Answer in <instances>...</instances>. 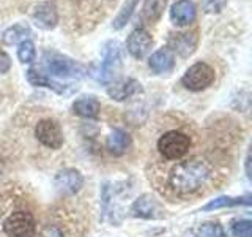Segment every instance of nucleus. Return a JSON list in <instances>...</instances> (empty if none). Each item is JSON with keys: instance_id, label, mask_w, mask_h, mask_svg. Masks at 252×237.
I'll return each mask as SVG.
<instances>
[{"instance_id": "f257e3e1", "label": "nucleus", "mask_w": 252, "mask_h": 237, "mask_svg": "<svg viewBox=\"0 0 252 237\" xmlns=\"http://www.w3.org/2000/svg\"><path fill=\"white\" fill-rule=\"evenodd\" d=\"M213 176L211 166L203 160H188L173 166L169 172V187L180 196L192 195L199 192L210 182Z\"/></svg>"}, {"instance_id": "f03ea898", "label": "nucleus", "mask_w": 252, "mask_h": 237, "mask_svg": "<svg viewBox=\"0 0 252 237\" xmlns=\"http://www.w3.org/2000/svg\"><path fill=\"white\" fill-rule=\"evenodd\" d=\"M123 67L122 44L117 40H110L102 49V60L99 65L92 71V76L101 84H110L118 78Z\"/></svg>"}, {"instance_id": "7ed1b4c3", "label": "nucleus", "mask_w": 252, "mask_h": 237, "mask_svg": "<svg viewBox=\"0 0 252 237\" xmlns=\"http://www.w3.org/2000/svg\"><path fill=\"white\" fill-rule=\"evenodd\" d=\"M43 67L47 73L59 78H84L87 75V67L81 62L66 57L60 52L46 51L43 54Z\"/></svg>"}, {"instance_id": "20e7f679", "label": "nucleus", "mask_w": 252, "mask_h": 237, "mask_svg": "<svg viewBox=\"0 0 252 237\" xmlns=\"http://www.w3.org/2000/svg\"><path fill=\"white\" fill-rule=\"evenodd\" d=\"M191 147V139L181 131H167L158 141V149L164 158L167 160H178L183 155L188 154Z\"/></svg>"}, {"instance_id": "39448f33", "label": "nucleus", "mask_w": 252, "mask_h": 237, "mask_svg": "<svg viewBox=\"0 0 252 237\" xmlns=\"http://www.w3.org/2000/svg\"><path fill=\"white\" fill-rule=\"evenodd\" d=\"M215 78H216L215 70H213L208 63L197 62L192 67L188 68L185 76L181 78V84H183L188 90L200 92L215 82Z\"/></svg>"}, {"instance_id": "423d86ee", "label": "nucleus", "mask_w": 252, "mask_h": 237, "mask_svg": "<svg viewBox=\"0 0 252 237\" xmlns=\"http://www.w3.org/2000/svg\"><path fill=\"white\" fill-rule=\"evenodd\" d=\"M3 231L8 237H33L35 218L29 210H16L3 221Z\"/></svg>"}, {"instance_id": "0eeeda50", "label": "nucleus", "mask_w": 252, "mask_h": 237, "mask_svg": "<svg viewBox=\"0 0 252 237\" xmlns=\"http://www.w3.org/2000/svg\"><path fill=\"white\" fill-rule=\"evenodd\" d=\"M35 134L38 141L44 144L46 147L51 149H60L63 144V134L59 123L55 120H51V118H44V120L38 122L36 128H35Z\"/></svg>"}, {"instance_id": "6e6552de", "label": "nucleus", "mask_w": 252, "mask_h": 237, "mask_svg": "<svg viewBox=\"0 0 252 237\" xmlns=\"http://www.w3.org/2000/svg\"><path fill=\"white\" fill-rule=\"evenodd\" d=\"M152 44H153V38L145 29L132 30L128 37V40H126L128 52L132 55L134 59H144L145 55L150 52V49H152Z\"/></svg>"}, {"instance_id": "1a4fd4ad", "label": "nucleus", "mask_w": 252, "mask_h": 237, "mask_svg": "<svg viewBox=\"0 0 252 237\" xmlns=\"http://www.w3.org/2000/svg\"><path fill=\"white\" fill-rule=\"evenodd\" d=\"M54 184L62 195H76L84 185V177L79 171L68 168L57 172Z\"/></svg>"}, {"instance_id": "9d476101", "label": "nucleus", "mask_w": 252, "mask_h": 237, "mask_svg": "<svg viewBox=\"0 0 252 237\" xmlns=\"http://www.w3.org/2000/svg\"><path fill=\"white\" fill-rule=\"evenodd\" d=\"M131 215L137 218H161L162 217V209L159 202H158L153 196L150 195H142L137 198L131 205Z\"/></svg>"}, {"instance_id": "9b49d317", "label": "nucleus", "mask_w": 252, "mask_h": 237, "mask_svg": "<svg viewBox=\"0 0 252 237\" xmlns=\"http://www.w3.org/2000/svg\"><path fill=\"white\" fill-rule=\"evenodd\" d=\"M197 41L199 38L194 34H188V32H178V34H170L169 37V49L172 52H177L181 57H189L192 55L195 47H197Z\"/></svg>"}, {"instance_id": "f8f14e48", "label": "nucleus", "mask_w": 252, "mask_h": 237, "mask_svg": "<svg viewBox=\"0 0 252 237\" xmlns=\"http://www.w3.org/2000/svg\"><path fill=\"white\" fill-rule=\"evenodd\" d=\"M32 19H33L35 26L43 30H52L59 22V13L54 3L41 2L35 6L33 13H32Z\"/></svg>"}, {"instance_id": "ddd939ff", "label": "nucleus", "mask_w": 252, "mask_h": 237, "mask_svg": "<svg viewBox=\"0 0 252 237\" xmlns=\"http://www.w3.org/2000/svg\"><path fill=\"white\" fill-rule=\"evenodd\" d=\"M195 19V5L191 0H178L170 8V21L177 27L189 26Z\"/></svg>"}, {"instance_id": "4468645a", "label": "nucleus", "mask_w": 252, "mask_h": 237, "mask_svg": "<svg viewBox=\"0 0 252 237\" xmlns=\"http://www.w3.org/2000/svg\"><path fill=\"white\" fill-rule=\"evenodd\" d=\"M142 92V85L139 81H136V79H122V81H115L114 84L109 85L107 89V93L109 97L112 100H117V101H123L126 98L132 97V95H136Z\"/></svg>"}, {"instance_id": "2eb2a0df", "label": "nucleus", "mask_w": 252, "mask_h": 237, "mask_svg": "<svg viewBox=\"0 0 252 237\" xmlns=\"http://www.w3.org/2000/svg\"><path fill=\"white\" fill-rule=\"evenodd\" d=\"M148 65L156 75L169 73L175 67V55L169 49V47H161L155 54H152V57L148 60Z\"/></svg>"}, {"instance_id": "dca6fc26", "label": "nucleus", "mask_w": 252, "mask_h": 237, "mask_svg": "<svg viewBox=\"0 0 252 237\" xmlns=\"http://www.w3.org/2000/svg\"><path fill=\"white\" fill-rule=\"evenodd\" d=\"M129 146H131V138H129V134L125 133L123 130L110 131V134L107 136V141H106L107 150L115 157L123 155Z\"/></svg>"}, {"instance_id": "f3484780", "label": "nucleus", "mask_w": 252, "mask_h": 237, "mask_svg": "<svg viewBox=\"0 0 252 237\" xmlns=\"http://www.w3.org/2000/svg\"><path fill=\"white\" fill-rule=\"evenodd\" d=\"M99 109H101L99 101L93 95H90V97H81L73 103L74 114L85 118H96L99 114Z\"/></svg>"}, {"instance_id": "a211bd4d", "label": "nucleus", "mask_w": 252, "mask_h": 237, "mask_svg": "<svg viewBox=\"0 0 252 237\" xmlns=\"http://www.w3.org/2000/svg\"><path fill=\"white\" fill-rule=\"evenodd\" d=\"M27 79L32 85H36V87H47V89H52L54 92L57 93H66V87L62 85L60 82L54 81L51 79L47 75L41 73V71H38L35 68H30L27 70Z\"/></svg>"}, {"instance_id": "6ab92c4d", "label": "nucleus", "mask_w": 252, "mask_h": 237, "mask_svg": "<svg viewBox=\"0 0 252 237\" xmlns=\"http://www.w3.org/2000/svg\"><path fill=\"white\" fill-rule=\"evenodd\" d=\"M29 35H30V27L24 22H18L3 32L2 40L5 44H18L29 40Z\"/></svg>"}, {"instance_id": "aec40b11", "label": "nucleus", "mask_w": 252, "mask_h": 237, "mask_svg": "<svg viewBox=\"0 0 252 237\" xmlns=\"http://www.w3.org/2000/svg\"><path fill=\"white\" fill-rule=\"evenodd\" d=\"M251 205V196H244V198H230V196H220L213 199L203 207V210H215L220 207H232V205Z\"/></svg>"}, {"instance_id": "412c9836", "label": "nucleus", "mask_w": 252, "mask_h": 237, "mask_svg": "<svg viewBox=\"0 0 252 237\" xmlns=\"http://www.w3.org/2000/svg\"><path fill=\"white\" fill-rule=\"evenodd\" d=\"M167 0H145L144 3V18L150 22L158 21L162 16Z\"/></svg>"}, {"instance_id": "4be33fe9", "label": "nucleus", "mask_w": 252, "mask_h": 237, "mask_svg": "<svg viewBox=\"0 0 252 237\" xmlns=\"http://www.w3.org/2000/svg\"><path fill=\"white\" fill-rule=\"evenodd\" d=\"M136 5H137V0H126L125 5L122 6L120 13H118L117 18L114 19L112 26H114L115 30H120V29H123L126 26V24H128L131 14L134 13V10H136Z\"/></svg>"}, {"instance_id": "5701e85b", "label": "nucleus", "mask_w": 252, "mask_h": 237, "mask_svg": "<svg viewBox=\"0 0 252 237\" xmlns=\"http://www.w3.org/2000/svg\"><path fill=\"white\" fill-rule=\"evenodd\" d=\"M36 57V49H35V44L33 41H30V40H26V41H22L18 47V59L21 63H30L33 62Z\"/></svg>"}, {"instance_id": "b1692460", "label": "nucleus", "mask_w": 252, "mask_h": 237, "mask_svg": "<svg viewBox=\"0 0 252 237\" xmlns=\"http://www.w3.org/2000/svg\"><path fill=\"white\" fill-rule=\"evenodd\" d=\"M232 234L235 237H251L252 236V223L249 220H240L232 226Z\"/></svg>"}, {"instance_id": "393cba45", "label": "nucleus", "mask_w": 252, "mask_h": 237, "mask_svg": "<svg viewBox=\"0 0 252 237\" xmlns=\"http://www.w3.org/2000/svg\"><path fill=\"white\" fill-rule=\"evenodd\" d=\"M227 0H202V10L208 14L220 13L225 8Z\"/></svg>"}, {"instance_id": "a878e982", "label": "nucleus", "mask_w": 252, "mask_h": 237, "mask_svg": "<svg viewBox=\"0 0 252 237\" xmlns=\"http://www.w3.org/2000/svg\"><path fill=\"white\" fill-rule=\"evenodd\" d=\"M200 237H224V231L218 223H205L199 229Z\"/></svg>"}, {"instance_id": "bb28decb", "label": "nucleus", "mask_w": 252, "mask_h": 237, "mask_svg": "<svg viewBox=\"0 0 252 237\" xmlns=\"http://www.w3.org/2000/svg\"><path fill=\"white\" fill-rule=\"evenodd\" d=\"M39 237H65V234H63V229L57 225H46L39 233Z\"/></svg>"}, {"instance_id": "cd10ccee", "label": "nucleus", "mask_w": 252, "mask_h": 237, "mask_svg": "<svg viewBox=\"0 0 252 237\" xmlns=\"http://www.w3.org/2000/svg\"><path fill=\"white\" fill-rule=\"evenodd\" d=\"M11 68V59L5 51L0 49V75L6 73L8 70Z\"/></svg>"}, {"instance_id": "c85d7f7f", "label": "nucleus", "mask_w": 252, "mask_h": 237, "mask_svg": "<svg viewBox=\"0 0 252 237\" xmlns=\"http://www.w3.org/2000/svg\"><path fill=\"white\" fill-rule=\"evenodd\" d=\"M246 171H248V177H251V155H248L246 160Z\"/></svg>"}]
</instances>
